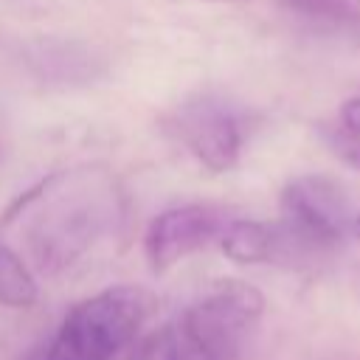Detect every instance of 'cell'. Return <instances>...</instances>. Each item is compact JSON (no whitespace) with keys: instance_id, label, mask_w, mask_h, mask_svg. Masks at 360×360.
<instances>
[{"instance_id":"obj_1","label":"cell","mask_w":360,"mask_h":360,"mask_svg":"<svg viewBox=\"0 0 360 360\" xmlns=\"http://www.w3.org/2000/svg\"><path fill=\"white\" fill-rule=\"evenodd\" d=\"M42 211L31 228V253L45 273H59L84 256L118 217V194L110 177L93 169L48 177L28 191Z\"/></svg>"},{"instance_id":"obj_7","label":"cell","mask_w":360,"mask_h":360,"mask_svg":"<svg viewBox=\"0 0 360 360\" xmlns=\"http://www.w3.org/2000/svg\"><path fill=\"white\" fill-rule=\"evenodd\" d=\"M219 250L236 264H264L295 253L281 225L259 219H231L219 236Z\"/></svg>"},{"instance_id":"obj_9","label":"cell","mask_w":360,"mask_h":360,"mask_svg":"<svg viewBox=\"0 0 360 360\" xmlns=\"http://www.w3.org/2000/svg\"><path fill=\"white\" fill-rule=\"evenodd\" d=\"M323 138L346 166L360 172V96H352L338 107L335 124L326 127Z\"/></svg>"},{"instance_id":"obj_4","label":"cell","mask_w":360,"mask_h":360,"mask_svg":"<svg viewBox=\"0 0 360 360\" xmlns=\"http://www.w3.org/2000/svg\"><path fill=\"white\" fill-rule=\"evenodd\" d=\"M231 219V211L214 202H186L160 211L143 233V253L149 267L155 273L172 270L191 253L219 242Z\"/></svg>"},{"instance_id":"obj_3","label":"cell","mask_w":360,"mask_h":360,"mask_svg":"<svg viewBox=\"0 0 360 360\" xmlns=\"http://www.w3.org/2000/svg\"><path fill=\"white\" fill-rule=\"evenodd\" d=\"M281 228L298 250L335 248L352 231L346 188L326 174L295 177L281 188Z\"/></svg>"},{"instance_id":"obj_12","label":"cell","mask_w":360,"mask_h":360,"mask_svg":"<svg viewBox=\"0 0 360 360\" xmlns=\"http://www.w3.org/2000/svg\"><path fill=\"white\" fill-rule=\"evenodd\" d=\"M28 360H39V357H28Z\"/></svg>"},{"instance_id":"obj_11","label":"cell","mask_w":360,"mask_h":360,"mask_svg":"<svg viewBox=\"0 0 360 360\" xmlns=\"http://www.w3.org/2000/svg\"><path fill=\"white\" fill-rule=\"evenodd\" d=\"M352 233L360 239V214H354V219H352Z\"/></svg>"},{"instance_id":"obj_2","label":"cell","mask_w":360,"mask_h":360,"mask_svg":"<svg viewBox=\"0 0 360 360\" xmlns=\"http://www.w3.org/2000/svg\"><path fill=\"white\" fill-rule=\"evenodd\" d=\"M149 309L152 295L143 287H107L65 315L39 360H112L135 343Z\"/></svg>"},{"instance_id":"obj_5","label":"cell","mask_w":360,"mask_h":360,"mask_svg":"<svg viewBox=\"0 0 360 360\" xmlns=\"http://www.w3.org/2000/svg\"><path fill=\"white\" fill-rule=\"evenodd\" d=\"M172 132L208 172H231L242 155L245 129L239 112H233L217 96L188 98L172 112Z\"/></svg>"},{"instance_id":"obj_10","label":"cell","mask_w":360,"mask_h":360,"mask_svg":"<svg viewBox=\"0 0 360 360\" xmlns=\"http://www.w3.org/2000/svg\"><path fill=\"white\" fill-rule=\"evenodd\" d=\"M278 3L309 20H332V22L360 20V0H278Z\"/></svg>"},{"instance_id":"obj_8","label":"cell","mask_w":360,"mask_h":360,"mask_svg":"<svg viewBox=\"0 0 360 360\" xmlns=\"http://www.w3.org/2000/svg\"><path fill=\"white\" fill-rule=\"evenodd\" d=\"M39 298V284L28 264L20 259L14 248L0 239V307L6 309H28Z\"/></svg>"},{"instance_id":"obj_6","label":"cell","mask_w":360,"mask_h":360,"mask_svg":"<svg viewBox=\"0 0 360 360\" xmlns=\"http://www.w3.org/2000/svg\"><path fill=\"white\" fill-rule=\"evenodd\" d=\"M233 352L205 338L183 315L132 343L127 360H231Z\"/></svg>"}]
</instances>
